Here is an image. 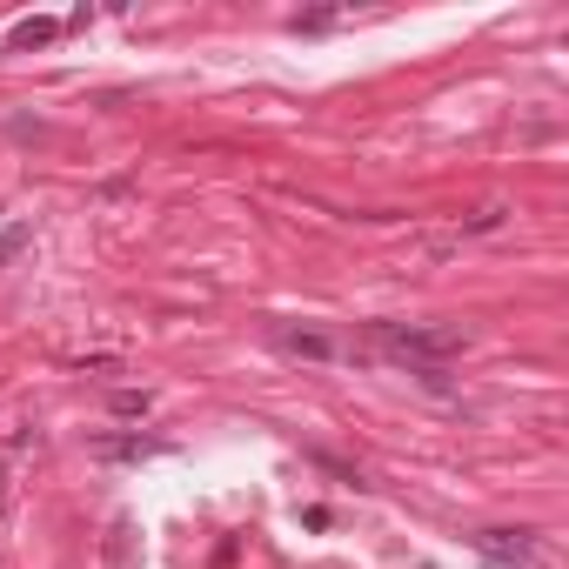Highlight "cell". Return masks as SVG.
<instances>
[{"instance_id":"cell-1","label":"cell","mask_w":569,"mask_h":569,"mask_svg":"<svg viewBox=\"0 0 569 569\" xmlns=\"http://www.w3.org/2000/svg\"><path fill=\"white\" fill-rule=\"evenodd\" d=\"M375 349L402 369H449L469 349V329H422V322H375Z\"/></svg>"},{"instance_id":"cell-2","label":"cell","mask_w":569,"mask_h":569,"mask_svg":"<svg viewBox=\"0 0 569 569\" xmlns=\"http://www.w3.org/2000/svg\"><path fill=\"white\" fill-rule=\"evenodd\" d=\"M476 549H482V563L489 569H543V556H536V543H529V529H482Z\"/></svg>"},{"instance_id":"cell-3","label":"cell","mask_w":569,"mask_h":569,"mask_svg":"<svg viewBox=\"0 0 569 569\" xmlns=\"http://www.w3.org/2000/svg\"><path fill=\"white\" fill-rule=\"evenodd\" d=\"M275 342L288 355H302V362H335V342L322 329H275Z\"/></svg>"},{"instance_id":"cell-4","label":"cell","mask_w":569,"mask_h":569,"mask_svg":"<svg viewBox=\"0 0 569 569\" xmlns=\"http://www.w3.org/2000/svg\"><path fill=\"white\" fill-rule=\"evenodd\" d=\"M94 456H108V462H141V456H161V442H148V436H108V442H94Z\"/></svg>"},{"instance_id":"cell-5","label":"cell","mask_w":569,"mask_h":569,"mask_svg":"<svg viewBox=\"0 0 569 569\" xmlns=\"http://www.w3.org/2000/svg\"><path fill=\"white\" fill-rule=\"evenodd\" d=\"M54 34H61V21H21L14 34H7V47H14V54H27V47H47Z\"/></svg>"},{"instance_id":"cell-6","label":"cell","mask_w":569,"mask_h":569,"mask_svg":"<svg viewBox=\"0 0 569 569\" xmlns=\"http://www.w3.org/2000/svg\"><path fill=\"white\" fill-rule=\"evenodd\" d=\"M108 409H114L121 422H141V416L154 409V395H148V389H114V395H108Z\"/></svg>"},{"instance_id":"cell-7","label":"cell","mask_w":569,"mask_h":569,"mask_svg":"<svg viewBox=\"0 0 569 569\" xmlns=\"http://www.w3.org/2000/svg\"><path fill=\"white\" fill-rule=\"evenodd\" d=\"M27 241H34V228H27V221H14V228H0V268L14 262V255H21Z\"/></svg>"},{"instance_id":"cell-8","label":"cell","mask_w":569,"mask_h":569,"mask_svg":"<svg viewBox=\"0 0 569 569\" xmlns=\"http://www.w3.org/2000/svg\"><path fill=\"white\" fill-rule=\"evenodd\" d=\"M503 215L509 208H476V215L462 221V235H489V228H503Z\"/></svg>"},{"instance_id":"cell-9","label":"cell","mask_w":569,"mask_h":569,"mask_svg":"<svg viewBox=\"0 0 569 569\" xmlns=\"http://www.w3.org/2000/svg\"><path fill=\"white\" fill-rule=\"evenodd\" d=\"M329 523H335V516H329L322 503H308V509H302V529H329Z\"/></svg>"},{"instance_id":"cell-10","label":"cell","mask_w":569,"mask_h":569,"mask_svg":"<svg viewBox=\"0 0 569 569\" xmlns=\"http://www.w3.org/2000/svg\"><path fill=\"white\" fill-rule=\"evenodd\" d=\"M0 509H7V469H0Z\"/></svg>"}]
</instances>
